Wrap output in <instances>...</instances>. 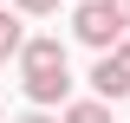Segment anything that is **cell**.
Wrapping results in <instances>:
<instances>
[{
	"label": "cell",
	"mask_w": 130,
	"mask_h": 123,
	"mask_svg": "<svg viewBox=\"0 0 130 123\" xmlns=\"http://www.w3.org/2000/svg\"><path fill=\"white\" fill-rule=\"evenodd\" d=\"M72 32H78V39H85V46L98 52V58H111V52H117V46L130 39V32L117 26V13L104 7V0H91V7H78V13H72Z\"/></svg>",
	"instance_id": "obj_1"
},
{
	"label": "cell",
	"mask_w": 130,
	"mask_h": 123,
	"mask_svg": "<svg viewBox=\"0 0 130 123\" xmlns=\"http://www.w3.org/2000/svg\"><path fill=\"white\" fill-rule=\"evenodd\" d=\"M65 71V46L59 39H26V52H20V78H59Z\"/></svg>",
	"instance_id": "obj_2"
},
{
	"label": "cell",
	"mask_w": 130,
	"mask_h": 123,
	"mask_svg": "<svg viewBox=\"0 0 130 123\" xmlns=\"http://www.w3.org/2000/svg\"><path fill=\"white\" fill-rule=\"evenodd\" d=\"M91 91L104 97V104H124V97H130V78H124V65H117V58H98V65H91Z\"/></svg>",
	"instance_id": "obj_3"
},
{
	"label": "cell",
	"mask_w": 130,
	"mask_h": 123,
	"mask_svg": "<svg viewBox=\"0 0 130 123\" xmlns=\"http://www.w3.org/2000/svg\"><path fill=\"white\" fill-rule=\"evenodd\" d=\"M26 97H32V110L65 104V97H72V71H59V78H26Z\"/></svg>",
	"instance_id": "obj_4"
},
{
	"label": "cell",
	"mask_w": 130,
	"mask_h": 123,
	"mask_svg": "<svg viewBox=\"0 0 130 123\" xmlns=\"http://www.w3.org/2000/svg\"><path fill=\"white\" fill-rule=\"evenodd\" d=\"M20 52H26V26L13 7H0V58H20Z\"/></svg>",
	"instance_id": "obj_5"
},
{
	"label": "cell",
	"mask_w": 130,
	"mask_h": 123,
	"mask_svg": "<svg viewBox=\"0 0 130 123\" xmlns=\"http://www.w3.org/2000/svg\"><path fill=\"white\" fill-rule=\"evenodd\" d=\"M59 123H111V104L104 97H78V104H65Z\"/></svg>",
	"instance_id": "obj_6"
},
{
	"label": "cell",
	"mask_w": 130,
	"mask_h": 123,
	"mask_svg": "<svg viewBox=\"0 0 130 123\" xmlns=\"http://www.w3.org/2000/svg\"><path fill=\"white\" fill-rule=\"evenodd\" d=\"M13 13H26V19H39V13H59V0H13Z\"/></svg>",
	"instance_id": "obj_7"
},
{
	"label": "cell",
	"mask_w": 130,
	"mask_h": 123,
	"mask_svg": "<svg viewBox=\"0 0 130 123\" xmlns=\"http://www.w3.org/2000/svg\"><path fill=\"white\" fill-rule=\"evenodd\" d=\"M104 7H111V13H117V26L130 32V0H104Z\"/></svg>",
	"instance_id": "obj_8"
},
{
	"label": "cell",
	"mask_w": 130,
	"mask_h": 123,
	"mask_svg": "<svg viewBox=\"0 0 130 123\" xmlns=\"http://www.w3.org/2000/svg\"><path fill=\"white\" fill-rule=\"evenodd\" d=\"M20 123H59V117H52V110H26Z\"/></svg>",
	"instance_id": "obj_9"
},
{
	"label": "cell",
	"mask_w": 130,
	"mask_h": 123,
	"mask_svg": "<svg viewBox=\"0 0 130 123\" xmlns=\"http://www.w3.org/2000/svg\"><path fill=\"white\" fill-rule=\"evenodd\" d=\"M111 58H117V65H124V78H130V39H124V46H117V52H111Z\"/></svg>",
	"instance_id": "obj_10"
},
{
	"label": "cell",
	"mask_w": 130,
	"mask_h": 123,
	"mask_svg": "<svg viewBox=\"0 0 130 123\" xmlns=\"http://www.w3.org/2000/svg\"><path fill=\"white\" fill-rule=\"evenodd\" d=\"M78 7H91V0H78Z\"/></svg>",
	"instance_id": "obj_11"
},
{
	"label": "cell",
	"mask_w": 130,
	"mask_h": 123,
	"mask_svg": "<svg viewBox=\"0 0 130 123\" xmlns=\"http://www.w3.org/2000/svg\"><path fill=\"white\" fill-rule=\"evenodd\" d=\"M0 123H7V110H0Z\"/></svg>",
	"instance_id": "obj_12"
},
{
	"label": "cell",
	"mask_w": 130,
	"mask_h": 123,
	"mask_svg": "<svg viewBox=\"0 0 130 123\" xmlns=\"http://www.w3.org/2000/svg\"><path fill=\"white\" fill-rule=\"evenodd\" d=\"M0 65H7V58H0Z\"/></svg>",
	"instance_id": "obj_13"
}]
</instances>
